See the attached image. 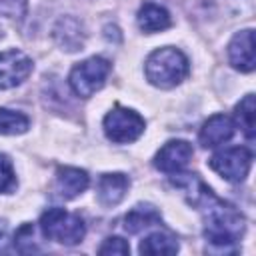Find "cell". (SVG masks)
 Returning <instances> with one entry per match:
<instances>
[{
  "instance_id": "obj_1",
  "label": "cell",
  "mask_w": 256,
  "mask_h": 256,
  "mask_svg": "<svg viewBox=\"0 0 256 256\" xmlns=\"http://www.w3.org/2000/svg\"><path fill=\"white\" fill-rule=\"evenodd\" d=\"M172 184L182 188L188 202L202 212L206 242L218 250H232L244 234V216L232 204L214 196V192L196 174L172 178Z\"/></svg>"
},
{
  "instance_id": "obj_2",
  "label": "cell",
  "mask_w": 256,
  "mask_h": 256,
  "mask_svg": "<svg viewBox=\"0 0 256 256\" xmlns=\"http://www.w3.org/2000/svg\"><path fill=\"white\" fill-rule=\"evenodd\" d=\"M144 70H146V78L150 84L166 90V88L178 86L188 76L190 66H188L186 56L180 50L166 46V48L154 50L146 58Z\"/></svg>"
},
{
  "instance_id": "obj_3",
  "label": "cell",
  "mask_w": 256,
  "mask_h": 256,
  "mask_svg": "<svg viewBox=\"0 0 256 256\" xmlns=\"http://www.w3.org/2000/svg\"><path fill=\"white\" fill-rule=\"evenodd\" d=\"M42 234L48 240H54L64 246H74L82 242L86 234V226L78 214H70L64 208H48L40 216Z\"/></svg>"
},
{
  "instance_id": "obj_4",
  "label": "cell",
  "mask_w": 256,
  "mask_h": 256,
  "mask_svg": "<svg viewBox=\"0 0 256 256\" xmlns=\"http://www.w3.org/2000/svg\"><path fill=\"white\" fill-rule=\"evenodd\" d=\"M110 74V62L102 56H92L80 64H76L70 72V88L80 98H90L98 92Z\"/></svg>"
},
{
  "instance_id": "obj_5",
  "label": "cell",
  "mask_w": 256,
  "mask_h": 256,
  "mask_svg": "<svg viewBox=\"0 0 256 256\" xmlns=\"http://www.w3.org/2000/svg\"><path fill=\"white\" fill-rule=\"evenodd\" d=\"M104 132H106L108 140H112L116 144L134 142L144 132V118L130 108L114 106L104 116Z\"/></svg>"
},
{
  "instance_id": "obj_6",
  "label": "cell",
  "mask_w": 256,
  "mask_h": 256,
  "mask_svg": "<svg viewBox=\"0 0 256 256\" xmlns=\"http://www.w3.org/2000/svg\"><path fill=\"white\" fill-rule=\"evenodd\" d=\"M210 168L228 182H242L252 166V152L244 146H232L216 152L208 160Z\"/></svg>"
},
{
  "instance_id": "obj_7",
  "label": "cell",
  "mask_w": 256,
  "mask_h": 256,
  "mask_svg": "<svg viewBox=\"0 0 256 256\" xmlns=\"http://www.w3.org/2000/svg\"><path fill=\"white\" fill-rule=\"evenodd\" d=\"M30 72L32 60L24 52L16 48L0 52V90H8L22 84L30 76Z\"/></svg>"
},
{
  "instance_id": "obj_8",
  "label": "cell",
  "mask_w": 256,
  "mask_h": 256,
  "mask_svg": "<svg viewBox=\"0 0 256 256\" xmlns=\"http://www.w3.org/2000/svg\"><path fill=\"white\" fill-rule=\"evenodd\" d=\"M192 154H194V150L186 140H170L158 150V154L154 158V166L160 172L176 174L182 168H186Z\"/></svg>"
},
{
  "instance_id": "obj_9",
  "label": "cell",
  "mask_w": 256,
  "mask_h": 256,
  "mask_svg": "<svg viewBox=\"0 0 256 256\" xmlns=\"http://www.w3.org/2000/svg\"><path fill=\"white\" fill-rule=\"evenodd\" d=\"M228 60L240 72H252L256 66L254 60V30L246 28L234 34L228 46Z\"/></svg>"
},
{
  "instance_id": "obj_10",
  "label": "cell",
  "mask_w": 256,
  "mask_h": 256,
  "mask_svg": "<svg viewBox=\"0 0 256 256\" xmlns=\"http://www.w3.org/2000/svg\"><path fill=\"white\" fill-rule=\"evenodd\" d=\"M234 136V122L226 114H214L210 116L204 126L200 128V144L204 148H216L224 142H228Z\"/></svg>"
},
{
  "instance_id": "obj_11",
  "label": "cell",
  "mask_w": 256,
  "mask_h": 256,
  "mask_svg": "<svg viewBox=\"0 0 256 256\" xmlns=\"http://www.w3.org/2000/svg\"><path fill=\"white\" fill-rule=\"evenodd\" d=\"M128 186H130V180L120 174V172H114V174H102L100 180H98V202L102 206H116L124 200L126 192H128Z\"/></svg>"
},
{
  "instance_id": "obj_12",
  "label": "cell",
  "mask_w": 256,
  "mask_h": 256,
  "mask_svg": "<svg viewBox=\"0 0 256 256\" xmlns=\"http://www.w3.org/2000/svg\"><path fill=\"white\" fill-rule=\"evenodd\" d=\"M136 20H138L140 30L146 32V34L162 32V30L170 28V24H172L170 12H168L164 6L156 4V2H144V4L140 6V10H138Z\"/></svg>"
},
{
  "instance_id": "obj_13",
  "label": "cell",
  "mask_w": 256,
  "mask_h": 256,
  "mask_svg": "<svg viewBox=\"0 0 256 256\" xmlns=\"http://www.w3.org/2000/svg\"><path fill=\"white\" fill-rule=\"evenodd\" d=\"M88 174L80 168H72V166H62L58 168L56 172V186H58V192L70 200V198H76L78 194H82L86 188H88Z\"/></svg>"
},
{
  "instance_id": "obj_14",
  "label": "cell",
  "mask_w": 256,
  "mask_h": 256,
  "mask_svg": "<svg viewBox=\"0 0 256 256\" xmlns=\"http://www.w3.org/2000/svg\"><path fill=\"white\" fill-rule=\"evenodd\" d=\"M154 224H160V212L150 204H140L132 208L124 218V228L130 234H138L144 228H150Z\"/></svg>"
},
{
  "instance_id": "obj_15",
  "label": "cell",
  "mask_w": 256,
  "mask_h": 256,
  "mask_svg": "<svg viewBox=\"0 0 256 256\" xmlns=\"http://www.w3.org/2000/svg\"><path fill=\"white\" fill-rule=\"evenodd\" d=\"M140 254H176L178 252V242L172 234L168 232H152L140 242Z\"/></svg>"
},
{
  "instance_id": "obj_16",
  "label": "cell",
  "mask_w": 256,
  "mask_h": 256,
  "mask_svg": "<svg viewBox=\"0 0 256 256\" xmlns=\"http://www.w3.org/2000/svg\"><path fill=\"white\" fill-rule=\"evenodd\" d=\"M236 122L240 124L244 136L248 140H254V134H256V128H254V94H246L240 104L236 106Z\"/></svg>"
},
{
  "instance_id": "obj_17",
  "label": "cell",
  "mask_w": 256,
  "mask_h": 256,
  "mask_svg": "<svg viewBox=\"0 0 256 256\" xmlns=\"http://www.w3.org/2000/svg\"><path fill=\"white\" fill-rule=\"evenodd\" d=\"M30 126V120L14 110L0 108V134L12 136V134H24Z\"/></svg>"
},
{
  "instance_id": "obj_18",
  "label": "cell",
  "mask_w": 256,
  "mask_h": 256,
  "mask_svg": "<svg viewBox=\"0 0 256 256\" xmlns=\"http://www.w3.org/2000/svg\"><path fill=\"white\" fill-rule=\"evenodd\" d=\"M16 186V176L12 162L6 154H0V192H12Z\"/></svg>"
},
{
  "instance_id": "obj_19",
  "label": "cell",
  "mask_w": 256,
  "mask_h": 256,
  "mask_svg": "<svg viewBox=\"0 0 256 256\" xmlns=\"http://www.w3.org/2000/svg\"><path fill=\"white\" fill-rule=\"evenodd\" d=\"M32 238H34V228H32L30 224H24V226L16 232V238H14L16 250H20V252H38L40 248L32 242Z\"/></svg>"
},
{
  "instance_id": "obj_20",
  "label": "cell",
  "mask_w": 256,
  "mask_h": 256,
  "mask_svg": "<svg viewBox=\"0 0 256 256\" xmlns=\"http://www.w3.org/2000/svg\"><path fill=\"white\" fill-rule=\"evenodd\" d=\"M28 0H0V14L6 18L22 20L26 14Z\"/></svg>"
},
{
  "instance_id": "obj_21",
  "label": "cell",
  "mask_w": 256,
  "mask_h": 256,
  "mask_svg": "<svg viewBox=\"0 0 256 256\" xmlns=\"http://www.w3.org/2000/svg\"><path fill=\"white\" fill-rule=\"evenodd\" d=\"M100 254H114V256H126L130 254V246L124 238H118V236H112L108 240H104V244L98 248Z\"/></svg>"
},
{
  "instance_id": "obj_22",
  "label": "cell",
  "mask_w": 256,
  "mask_h": 256,
  "mask_svg": "<svg viewBox=\"0 0 256 256\" xmlns=\"http://www.w3.org/2000/svg\"><path fill=\"white\" fill-rule=\"evenodd\" d=\"M10 240L6 238V234H0V252H10Z\"/></svg>"
}]
</instances>
